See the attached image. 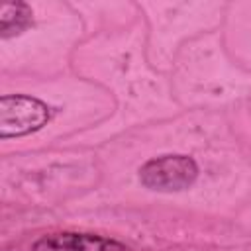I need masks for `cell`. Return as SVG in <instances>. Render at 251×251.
Masks as SVG:
<instances>
[{"label":"cell","instance_id":"2","mask_svg":"<svg viewBox=\"0 0 251 251\" xmlns=\"http://www.w3.org/2000/svg\"><path fill=\"white\" fill-rule=\"evenodd\" d=\"M198 176L194 159L186 155H161L139 169V180L149 190L178 192L188 188Z\"/></svg>","mask_w":251,"mask_h":251},{"label":"cell","instance_id":"1","mask_svg":"<svg viewBox=\"0 0 251 251\" xmlns=\"http://www.w3.org/2000/svg\"><path fill=\"white\" fill-rule=\"evenodd\" d=\"M51 118L49 106L25 94L0 98V137H20L41 129Z\"/></svg>","mask_w":251,"mask_h":251},{"label":"cell","instance_id":"3","mask_svg":"<svg viewBox=\"0 0 251 251\" xmlns=\"http://www.w3.org/2000/svg\"><path fill=\"white\" fill-rule=\"evenodd\" d=\"M33 251H129L126 245L90 233H49L33 243Z\"/></svg>","mask_w":251,"mask_h":251},{"label":"cell","instance_id":"4","mask_svg":"<svg viewBox=\"0 0 251 251\" xmlns=\"http://www.w3.org/2000/svg\"><path fill=\"white\" fill-rule=\"evenodd\" d=\"M31 8L24 2H6L0 8V35L4 39L18 35L22 31H25L33 18H31Z\"/></svg>","mask_w":251,"mask_h":251}]
</instances>
